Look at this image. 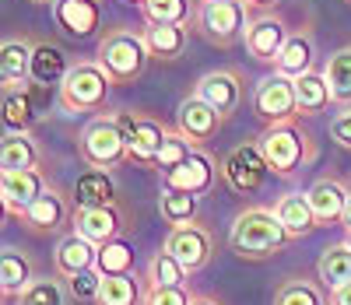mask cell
<instances>
[{"mask_svg": "<svg viewBox=\"0 0 351 305\" xmlns=\"http://www.w3.org/2000/svg\"><path fill=\"white\" fill-rule=\"evenodd\" d=\"M288 242H291V235L271 207H246L232 221V232H228V246L243 260H267V256L281 253Z\"/></svg>", "mask_w": 351, "mask_h": 305, "instance_id": "cell-1", "label": "cell"}, {"mask_svg": "<svg viewBox=\"0 0 351 305\" xmlns=\"http://www.w3.org/2000/svg\"><path fill=\"white\" fill-rule=\"evenodd\" d=\"M260 155L263 162L271 165V172L278 179H288L295 175L309 158H313V147H309V137L295 127V119L291 123H271L267 130L260 134Z\"/></svg>", "mask_w": 351, "mask_h": 305, "instance_id": "cell-2", "label": "cell"}, {"mask_svg": "<svg viewBox=\"0 0 351 305\" xmlns=\"http://www.w3.org/2000/svg\"><path fill=\"white\" fill-rule=\"evenodd\" d=\"M148 42L137 32H109L99 46V64L112 77V84H130L148 67Z\"/></svg>", "mask_w": 351, "mask_h": 305, "instance_id": "cell-3", "label": "cell"}, {"mask_svg": "<svg viewBox=\"0 0 351 305\" xmlns=\"http://www.w3.org/2000/svg\"><path fill=\"white\" fill-rule=\"evenodd\" d=\"M109 88L112 77L102 71V64L95 60H84V64L71 67V74L60 84V106L67 112H95L109 102Z\"/></svg>", "mask_w": 351, "mask_h": 305, "instance_id": "cell-4", "label": "cell"}, {"mask_svg": "<svg viewBox=\"0 0 351 305\" xmlns=\"http://www.w3.org/2000/svg\"><path fill=\"white\" fill-rule=\"evenodd\" d=\"M77 147H81V158L92 169H112L127 158V137L116 123V116H99L95 123H88Z\"/></svg>", "mask_w": 351, "mask_h": 305, "instance_id": "cell-5", "label": "cell"}, {"mask_svg": "<svg viewBox=\"0 0 351 305\" xmlns=\"http://www.w3.org/2000/svg\"><path fill=\"white\" fill-rule=\"evenodd\" d=\"M221 179L236 193H243V197H253V193H260L263 186H267L271 165L263 162L260 144H239V147H232L228 155H225V162H221Z\"/></svg>", "mask_w": 351, "mask_h": 305, "instance_id": "cell-6", "label": "cell"}, {"mask_svg": "<svg viewBox=\"0 0 351 305\" xmlns=\"http://www.w3.org/2000/svg\"><path fill=\"white\" fill-rule=\"evenodd\" d=\"M246 0H211L197 8V32L218 46L236 42L246 32Z\"/></svg>", "mask_w": 351, "mask_h": 305, "instance_id": "cell-7", "label": "cell"}, {"mask_svg": "<svg viewBox=\"0 0 351 305\" xmlns=\"http://www.w3.org/2000/svg\"><path fill=\"white\" fill-rule=\"evenodd\" d=\"M253 109L260 119L267 123H291L299 116V95H295V77H285V74H271L263 77L253 91Z\"/></svg>", "mask_w": 351, "mask_h": 305, "instance_id": "cell-8", "label": "cell"}, {"mask_svg": "<svg viewBox=\"0 0 351 305\" xmlns=\"http://www.w3.org/2000/svg\"><path fill=\"white\" fill-rule=\"evenodd\" d=\"M116 123H120L123 137H127V158L130 162H155L158 158V147L165 141V127L158 119H148V116H134V112H120L116 116Z\"/></svg>", "mask_w": 351, "mask_h": 305, "instance_id": "cell-9", "label": "cell"}, {"mask_svg": "<svg viewBox=\"0 0 351 305\" xmlns=\"http://www.w3.org/2000/svg\"><path fill=\"white\" fill-rule=\"evenodd\" d=\"M162 249L172 253L190 273H197V270L208 267V263H211V253H215L208 228H200V225H180V228H172Z\"/></svg>", "mask_w": 351, "mask_h": 305, "instance_id": "cell-10", "label": "cell"}, {"mask_svg": "<svg viewBox=\"0 0 351 305\" xmlns=\"http://www.w3.org/2000/svg\"><path fill=\"white\" fill-rule=\"evenodd\" d=\"M288 36H291V32L285 28L281 18H274V14H260V18H253V21L246 25L243 42H246V49H250L253 60H260V64H278V56H281Z\"/></svg>", "mask_w": 351, "mask_h": 305, "instance_id": "cell-11", "label": "cell"}, {"mask_svg": "<svg viewBox=\"0 0 351 305\" xmlns=\"http://www.w3.org/2000/svg\"><path fill=\"white\" fill-rule=\"evenodd\" d=\"M46 175L39 169L28 172H0V200H4V210L14 218H21L28 207H32L43 193H46Z\"/></svg>", "mask_w": 351, "mask_h": 305, "instance_id": "cell-12", "label": "cell"}, {"mask_svg": "<svg viewBox=\"0 0 351 305\" xmlns=\"http://www.w3.org/2000/svg\"><path fill=\"white\" fill-rule=\"evenodd\" d=\"M74 232L88 242H95V246H106V242L120 239L123 232V215L116 204H102V207H77L74 218H71Z\"/></svg>", "mask_w": 351, "mask_h": 305, "instance_id": "cell-13", "label": "cell"}, {"mask_svg": "<svg viewBox=\"0 0 351 305\" xmlns=\"http://www.w3.org/2000/svg\"><path fill=\"white\" fill-rule=\"evenodd\" d=\"M193 95H200L211 109L221 112V119H228L232 112L239 109V102H243V81H239L236 71H211V74H204L197 81Z\"/></svg>", "mask_w": 351, "mask_h": 305, "instance_id": "cell-14", "label": "cell"}, {"mask_svg": "<svg viewBox=\"0 0 351 305\" xmlns=\"http://www.w3.org/2000/svg\"><path fill=\"white\" fill-rule=\"evenodd\" d=\"M176 127H180V134L197 147L204 141H211L221 127V112L211 109L208 102H204L200 95H190L180 102V116H176Z\"/></svg>", "mask_w": 351, "mask_h": 305, "instance_id": "cell-15", "label": "cell"}, {"mask_svg": "<svg viewBox=\"0 0 351 305\" xmlns=\"http://www.w3.org/2000/svg\"><path fill=\"white\" fill-rule=\"evenodd\" d=\"M211 186H215V162L208 155H200V151H193L183 165H176L162 179V190H180V193H193V197L208 193Z\"/></svg>", "mask_w": 351, "mask_h": 305, "instance_id": "cell-16", "label": "cell"}, {"mask_svg": "<svg viewBox=\"0 0 351 305\" xmlns=\"http://www.w3.org/2000/svg\"><path fill=\"white\" fill-rule=\"evenodd\" d=\"M53 18L67 36L84 39L99 28L102 11H99V0H53Z\"/></svg>", "mask_w": 351, "mask_h": 305, "instance_id": "cell-17", "label": "cell"}, {"mask_svg": "<svg viewBox=\"0 0 351 305\" xmlns=\"http://www.w3.org/2000/svg\"><path fill=\"white\" fill-rule=\"evenodd\" d=\"M95 260H99V246L95 242L81 239L77 232H71L60 246L53 253V270L56 278H74V273H84V270H95Z\"/></svg>", "mask_w": 351, "mask_h": 305, "instance_id": "cell-18", "label": "cell"}, {"mask_svg": "<svg viewBox=\"0 0 351 305\" xmlns=\"http://www.w3.org/2000/svg\"><path fill=\"white\" fill-rule=\"evenodd\" d=\"M306 197H309V204H313L316 221H324V225L344 221V210H348L351 193L341 186L337 179H319V182H313V186L306 190Z\"/></svg>", "mask_w": 351, "mask_h": 305, "instance_id": "cell-19", "label": "cell"}, {"mask_svg": "<svg viewBox=\"0 0 351 305\" xmlns=\"http://www.w3.org/2000/svg\"><path fill=\"white\" fill-rule=\"evenodd\" d=\"M67 200L56 193V190H46L32 207L21 215V221L32 228V232H39V235H46V232H60L64 225H67Z\"/></svg>", "mask_w": 351, "mask_h": 305, "instance_id": "cell-20", "label": "cell"}, {"mask_svg": "<svg viewBox=\"0 0 351 305\" xmlns=\"http://www.w3.org/2000/svg\"><path fill=\"white\" fill-rule=\"evenodd\" d=\"M36 278H39V273H36L32 260H28L25 253H18V249H11V246L0 253V291H4L8 302L18 298Z\"/></svg>", "mask_w": 351, "mask_h": 305, "instance_id": "cell-21", "label": "cell"}, {"mask_svg": "<svg viewBox=\"0 0 351 305\" xmlns=\"http://www.w3.org/2000/svg\"><path fill=\"white\" fill-rule=\"evenodd\" d=\"M36 102H32V91L25 84H14V88H4V130L8 134H28L36 127Z\"/></svg>", "mask_w": 351, "mask_h": 305, "instance_id": "cell-22", "label": "cell"}, {"mask_svg": "<svg viewBox=\"0 0 351 305\" xmlns=\"http://www.w3.org/2000/svg\"><path fill=\"white\" fill-rule=\"evenodd\" d=\"M274 215L281 218V225L288 228L291 239H302L306 232H313L319 221L313 215V204L306 193H285L278 204H274Z\"/></svg>", "mask_w": 351, "mask_h": 305, "instance_id": "cell-23", "label": "cell"}, {"mask_svg": "<svg viewBox=\"0 0 351 305\" xmlns=\"http://www.w3.org/2000/svg\"><path fill=\"white\" fill-rule=\"evenodd\" d=\"M116 182L109 175V169H88L77 175L74 182V204L77 207H102V204H116Z\"/></svg>", "mask_w": 351, "mask_h": 305, "instance_id": "cell-24", "label": "cell"}, {"mask_svg": "<svg viewBox=\"0 0 351 305\" xmlns=\"http://www.w3.org/2000/svg\"><path fill=\"white\" fill-rule=\"evenodd\" d=\"M32 53H36V46H28L25 39L4 42V49H0V81H4V88L25 84L32 77Z\"/></svg>", "mask_w": 351, "mask_h": 305, "instance_id": "cell-25", "label": "cell"}, {"mask_svg": "<svg viewBox=\"0 0 351 305\" xmlns=\"http://www.w3.org/2000/svg\"><path fill=\"white\" fill-rule=\"evenodd\" d=\"M316 273H319V281H324L327 295L351 284V246L348 242H334V246H327L324 253H319Z\"/></svg>", "mask_w": 351, "mask_h": 305, "instance_id": "cell-26", "label": "cell"}, {"mask_svg": "<svg viewBox=\"0 0 351 305\" xmlns=\"http://www.w3.org/2000/svg\"><path fill=\"white\" fill-rule=\"evenodd\" d=\"M39 169V147L28 134H8L0 144V172H28Z\"/></svg>", "mask_w": 351, "mask_h": 305, "instance_id": "cell-27", "label": "cell"}, {"mask_svg": "<svg viewBox=\"0 0 351 305\" xmlns=\"http://www.w3.org/2000/svg\"><path fill=\"white\" fill-rule=\"evenodd\" d=\"M278 74L285 77H302L313 71V39L306 32H295V36H288L281 56H278V64H274Z\"/></svg>", "mask_w": 351, "mask_h": 305, "instance_id": "cell-28", "label": "cell"}, {"mask_svg": "<svg viewBox=\"0 0 351 305\" xmlns=\"http://www.w3.org/2000/svg\"><path fill=\"white\" fill-rule=\"evenodd\" d=\"M67 74H71V67H67V56H64L60 49L49 46V42L36 46V53H32V81H36V84H43V88L64 84Z\"/></svg>", "mask_w": 351, "mask_h": 305, "instance_id": "cell-29", "label": "cell"}, {"mask_svg": "<svg viewBox=\"0 0 351 305\" xmlns=\"http://www.w3.org/2000/svg\"><path fill=\"white\" fill-rule=\"evenodd\" d=\"M144 42H148L152 56L162 60H176L186 49V25H152L144 28Z\"/></svg>", "mask_w": 351, "mask_h": 305, "instance_id": "cell-30", "label": "cell"}, {"mask_svg": "<svg viewBox=\"0 0 351 305\" xmlns=\"http://www.w3.org/2000/svg\"><path fill=\"white\" fill-rule=\"evenodd\" d=\"M197 210H200V197H193V193L162 190V197H158V215H162V221H165V225H172V228H180V225H193Z\"/></svg>", "mask_w": 351, "mask_h": 305, "instance_id": "cell-31", "label": "cell"}, {"mask_svg": "<svg viewBox=\"0 0 351 305\" xmlns=\"http://www.w3.org/2000/svg\"><path fill=\"white\" fill-rule=\"evenodd\" d=\"M295 95H299V112L302 116H316L330 106V84L324 74H302L295 77Z\"/></svg>", "mask_w": 351, "mask_h": 305, "instance_id": "cell-32", "label": "cell"}, {"mask_svg": "<svg viewBox=\"0 0 351 305\" xmlns=\"http://www.w3.org/2000/svg\"><path fill=\"white\" fill-rule=\"evenodd\" d=\"M324 77H327V84H330V102L348 106V102H351V46L337 49V53L327 60Z\"/></svg>", "mask_w": 351, "mask_h": 305, "instance_id": "cell-33", "label": "cell"}, {"mask_svg": "<svg viewBox=\"0 0 351 305\" xmlns=\"http://www.w3.org/2000/svg\"><path fill=\"white\" fill-rule=\"evenodd\" d=\"M141 281L134 273H120V278H102L95 305H141Z\"/></svg>", "mask_w": 351, "mask_h": 305, "instance_id": "cell-34", "label": "cell"}, {"mask_svg": "<svg viewBox=\"0 0 351 305\" xmlns=\"http://www.w3.org/2000/svg\"><path fill=\"white\" fill-rule=\"evenodd\" d=\"M95 270L102 278H120V273H130L134 270V246L123 239H112L106 246H99V260H95Z\"/></svg>", "mask_w": 351, "mask_h": 305, "instance_id": "cell-35", "label": "cell"}, {"mask_svg": "<svg viewBox=\"0 0 351 305\" xmlns=\"http://www.w3.org/2000/svg\"><path fill=\"white\" fill-rule=\"evenodd\" d=\"M186 267L176 260L172 253H155L152 263H148V284L152 288H186Z\"/></svg>", "mask_w": 351, "mask_h": 305, "instance_id": "cell-36", "label": "cell"}, {"mask_svg": "<svg viewBox=\"0 0 351 305\" xmlns=\"http://www.w3.org/2000/svg\"><path fill=\"white\" fill-rule=\"evenodd\" d=\"M271 305H330V298L324 295V288L313 284V281H285L278 291H274V302Z\"/></svg>", "mask_w": 351, "mask_h": 305, "instance_id": "cell-37", "label": "cell"}, {"mask_svg": "<svg viewBox=\"0 0 351 305\" xmlns=\"http://www.w3.org/2000/svg\"><path fill=\"white\" fill-rule=\"evenodd\" d=\"M64 302H67V288L56 278H43V273L14 298V305H64Z\"/></svg>", "mask_w": 351, "mask_h": 305, "instance_id": "cell-38", "label": "cell"}, {"mask_svg": "<svg viewBox=\"0 0 351 305\" xmlns=\"http://www.w3.org/2000/svg\"><path fill=\"white\" fill-rule=\"evenodd\" d=\"M144 18L152 25H186L190 0H144Z\"/></svg>", "mask_w": 351, "mask_h": 305, "instance_id": "cell-39", "label": "cell"}, {"mask_svg": "<svg viewBox=\"0 0 351 305\" xmlns=\"http://www.w3.org/2000/svg\"><path fill=\"white\" fill-rule=\"evenodd\" d=\"M190 155H193V144H190L180 130H176V134H165V141H162V147H158L155 165H158V169H165V172H172L176 165H183Z\"/></svg>", "mask_w": 351, "mask_h": 305, "instance_id": "cell-40", "label": "cell"}, {"mask_svg": "<svg viewBox=\"0 0 351 305\" xmlns=\"http://www.w3.org/2000/svg\"><path fill=\"white\" fill-rule=\"evenodd\" d=\"M99 284H102V273L99 270H84V273H74V278L64 281L67 295L77 298V302H95L99 298Z\"/></svg>", "mask_w": 351, "mask_h": 305, "instance_id": "cell-41", "label": "cell"}, {"mask_svg": "<svg viewBox=\"0 0 351 305\" xmlns=\"http://www.w3.org/2000/svg\"><path fill=\"white\" fill-rule=\"evenodd\" d=\"M193 302V295L186 291V288H144V298H141V305H190Z\"/></svg>", "mask_w": 351, "mask_h": 305, "instance_id": "cell-42", "label": "cell"}, {"mask_svg": "<svg viewBox=\"0 0 351 305\" xmlns=\"http://www.w3.org/2000/svg\"><path fill=\"white\" fill-rule=\"evenodd\" d=\"M330 137H334L341 147L351 151V109H344V112H337V116L330 119Z\"/></svg>", "mask_w": 351, "mask_h": 305, "instance_id": "cell-43", "label": "cell"}, {"mask_svg": "<svg viewBox=\"0 0 351 305\" xmlns=\"http://www.w3.org/2000/svg\"><path fill=\"white\" fill-rule=\"evenodd\" d=\"M327 298H330V305H351V284H344V288L330 291Z\"/></svg>", "mask_w": 351, "mask_h": 305, "instance_id": "cell-44", "label": "cell"}, {"mask_svg": "<svg viewBox=\"0 0 351 305\" xmlns=\"http://www.w3.org/2000/svg\"><path fill=\"white\" fill-rule=\"evenodd\" d=\"M190 305H218V302H215V298H197V295H193V302H190Z\"/></svg>", "mask_w": 351, "mask_h": 305, "instance_id": "cell-45", "label": "cell"}, {"mask_svg": "<svg viewBox=\"0 0 351 305\" xmlns=\"http://www.w3.org/2000/svg\"><path fill=\"white\" fill-rule=\"evenodd\" d=\"M246 4H253V8H271L274 0H246Z\"/></svg>", "mask_w": 351, "mask_h": 305, "instance_id": "cell-46", "label": "cell"}, {"mask_svg": "<svg viewBox=\"0 0 351 305\" xmlns=\"http://www.w3.org/2000/svg\"><path fill=\"white\" fill-rule=\"evenodd\" d=\"M344 228L351 232V200H348V210H344Z\"/></svg>", "mask_w": 351, "mask_h": 305, "instance_id": "cell-47", "label": "cell"}, {"mask_svg": "<svg viewBox=\"0 0 351 305\" xmlns=\"http://www.w3.org/2000/svg\"><path fill=\"white\" fill-rule=\"evenodd\" d=\"M344 242H348V246H351V232H348V235H344Z\"/></svg>", "mask_w": 351, "mask_h": 305, "instance_id": "cell-48", "label": "cell"}, {"mask_svg": "<svg viewBox=\"0 0 351 305\" xmlns=\"http://www.w3.org/2000/svg\"><path fill=\"white\" fill-rule=\"evenodd\" d=\"M32 4H49V0H32Z\"/></svg>", "mask_w": 351, "mask_h": 305, "instance_id": "cell-49", "label": "cell"}, {"mask_svg": "<svg viewBox=\"0 0 351 305\" xmlns=\"http://www.w3.org/2000/svg\"><path fill=\"white\" fill-rule=\"evenodd\" d=\"M130 4H144V0H130Z\"/></svg>", "mask_w": 351, "mask_h": 305, "instance_id": "cell-50", "label": "cell"}, {"mask_svg": "<svg viewBox=\"0 0 351 305\" xmlns=\"http://www.w3.org/2000/svg\"><path fill=\"white\" fill-rule=\"evenodd\" d=\"M200 4H211V0H200Z\"/></svg>", "mask_w": 351, "mask_h": 305, "instance_id": "cell-51", "label": "cell"}]
</instances>
